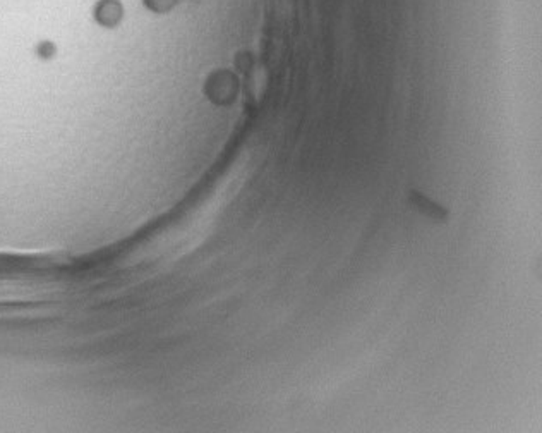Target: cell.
Instances as JSON below:
<instances>
[{
  "instance_id": "7a4b0ae2",
  "label": "cell",
  "mask_w": 542,
  "mask_h": 433,
  "mask_svg": "<svg viewBox=\"0 0 542 433\" xmlns=\"http://www.w3.org/2000/svg\"><path fill=\"white\" fill-rule=\"evenodd\" d=\"M172 2H173V0H146L148 6L151 7V9H155V11H163V9H167V7H168Z\"/></svg>"
},
{
  "instance_id": "6da1fadb",
  "label": "cell",
  "mask_w": 542,
  "mask_h": 433,
  "mask_svg": "<svg viewBox=\"0 0 542 433\" xmlns=\"http://www.w3.org/2000/svg\"><path fill=\"white\" fill-rule=\"evenodd\" d=\"M95 18L103 26H115L122 18V6L119 0H100L95 9Z\"/></svg>"
}]
</instances>
